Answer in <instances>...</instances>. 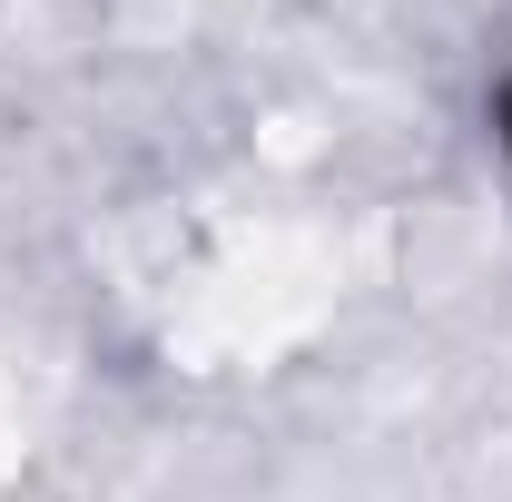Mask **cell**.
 Masks as SVG:
<instances>
[{
	"mask_svg": "<svg viewBox=\"0 0 512 502\" xmlns=\"http://www.w3.org/2000/svg\"><path fill=\"white\" fill-rule=\"evenodd\" d=\"M493 138H503V158H512V50H503V79H493Z\"/></svg>",
	"mask_w": 512,
	"mask_h": 502,
	"instance_id": "1",
	"label": "cell"
}]
</instances>
